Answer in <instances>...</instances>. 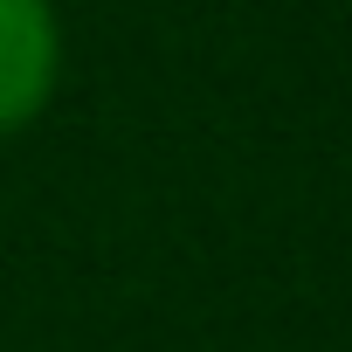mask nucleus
<instances>
[{
	"label": "nucleus",
	"instance_id": "nucleus-1",
	"mask_svg": "<svg viewBox=\"0 0 352 352\" xmlns=\"http://www.w3.org/2000/svg\"><path fill=\"white\" fill-rule=\"evenodd\" d=\"M63 83V21L42 0H0V138L28 131Z\"/></svg>",
	"mask_w": 352,
	"mask_h": 352
}]
</instances>
